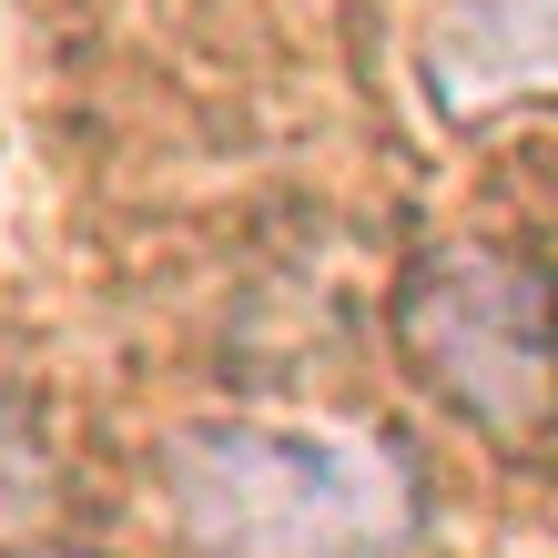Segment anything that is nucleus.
<instances>
[{
    "instance_id": "nucleus-1",
    "label": "nucleus",
    "mask_w": 558,
    "mask_h": 558,
    "mask_svg": "<svg viewBox=\"0 0 558 558\" xmlns=\"http://www.w3.org/2000/svg\"><path fill=\"white\" fill-rule=\"evenodd\" d=\"M193 558H397L416 538V468L345 426L204 416L153 447Z\"/></svg>"
},
{
    "instance_id": "nucleus-2",
    "label": "nucleus",
    "mask_w": 558,
    "mask_h": 558,
    "mask_svg": "<svg viewBox=\"0 0 558 558\" xmlns=\"http://www.w3.org/2000/svg\"><path fill=\"white\" fill-rule=\"evenodd\" d=\"M407 376L477 437H538L558 416V275L518 244H437L397 284Z\"/></svg>"
},
{
    "instance_id": "nucleus-3",
    "label": "nucleus",
    "mask_w": 558,
    "mask_h": 558,
    "mask_svg": "<svg viewBox=\"0 0 558 558\" xmlns=\"http://www.w3.org/2000/svg\"><path fill=\"white\" fill-rule=\"evenodd\" d=\"M416 92L447 133L558 102V0H426Z\"/></svg>"
},
{
    "instance_id": "nucleus-4",
    "label": "nucleus",
    "mask_w": 558,
    "mask_h": 558,
    "mask_svg": "<svg viewBox=\"0 0 558 558\" xmlns=\"http://www.w3.org/2000/svg\"><path fill=\"white\" fill-rule=\"evenodd\" d=\"M0 508H41V457H31L11 407H0Z\"/></svg>"
},
{
    "instance_id": "nucleus-5",
    "label": "nucleus",
    "mask_w": 558,
    "mask_h": 558,
    "mask_svg": "<svg viewBox=\"0 0 558 558\" xmlns=\"http://www.w3.org/2000/svg\"><path fill=\"white\" fill-rule=\"evenodd\" d=\"M21 558H92V548H21Z\"/></svg>"
}]
</instances>
